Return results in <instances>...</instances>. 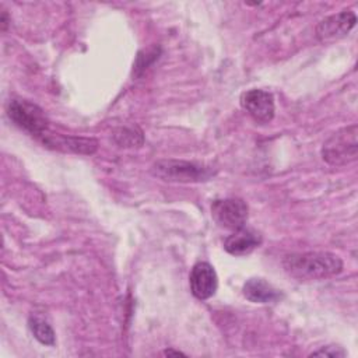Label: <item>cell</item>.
I'll return each mask as SVG.
<instances>
[{
    "mask_svg": "<svg viewBox=\"0 0 358 358\" xmlns=\"http://www.w3.org/2000/svg\"><path fill=\"white\" fill-rule=\"evenodd\" d=\"M282 266L291 277L301 281H312L341 273L343 260L331 252H302L287 255Z\"/></svg>",
    "mask_w": 358,
    "mask_h": 358,
    "instance_id": "6da1fadb",
    "label": "cell"
},
{
    "mask_svg": "<svg viewBox=\"0 0 358 358\" xmlns=\"http://www.w3.org/2000/svg\"><path fill=\"white\" fill-rule=\"evenodd\" d=\"M151 173L165 182L175 183H196L208 180L213 176V169L204 164L185 159H158L151 168Z\"/></svg>",
    "mask_w": 358,
    "mask_h": 358,
    "instance_id": "7a4b0ae2",
    "label": "cell"
},
{
    "mask_svg": "<svg viewBox=\"0 0 358 358\" xmlns=\"http://www.w3.org/2000/svg\"><path fill=\"white\" fill-rule=\"evenodd\" d=\"M358 157V126L350 124L333 133L322 147V158L333 166H344Z\"/></svg>",
    "mask_w": 358,
    "mask_h": 358,
    "instance_id": "3957f363",
    "label": "cell"
},
{
    "mask_svg": "<svg viewBox=\"0 0 358 358\" xmlns=\"http://www.w3.org/2000/svg\"><path fill=\"white\" fill-rule=\"evenodd\" d=\"M7 115L15 126L38 140L49 133V120L43 109L28 99L13 98L7 105Z\"/></svg>",
    "mask_w": 358,
    "mask_h": 358,
    "instance_id": "277c9868",
    "label": "cell"
},
{
    "mask_svg": "<svg viewBox=\"0 0 358 358\" xmlns=\"http://www.w3.org/2000/svg\"><path fill=\"white\" fill-rule=\"evenodd\" d=\"M211 215L220 227L235 231L245 225L248 220V206L238 197L214 200L211 204Z\"/></svg>",
    "mask_w": 358,
    "mask_h": 358,
    "instance_id": "5b68a950",
    "label": "cell"
},
{
    "mask_svg": "<svg viewBox=\"0 0 358 358\" xmlns=\"http://www.w3.org/2000/svg\"><path fill=\"white\" fill-rule=\"evenodd\" d=\"M241 106L257 123H268L274 117V96L264 90H249L241 95Z\"/></svg>",
    "mask_w": 358,
    "mask_h": 358,
    "instance_id": "8992f818",
    "label": "cell"
},
{
    "mask_svg": "<svg viewBox=\"0 0 358 358\" xmlns=\"http://www.w3.org/2000/svg\"><path fill=\"white\" fill-rule=\"evenodd\" d=\"M357 24V15L351 10H343L337 14L323 18L316 27V36L320 42L329 43L344 38Z\"/></svg>",
    "mask_w": 358,
    "mask_h": 358,
    "instance_id": "52a82bcc",
    "label": "cell"
},
{
    "mask_svg": "<svg viewBox=\"0 0 358 358\" xmlns=\"http://www.w3.org/2000/svg\"><path fill=\"white\" fill-rule=\"evenodd\" d=\"M189 285L197 299L211 298L218 288V277L214 267L207 262L196 263L189 275Z\"/></svg>",
    "mask_w": 358,
    "mask_h": 358,
    "instance_id": "ba28073f",
    "label": "cell"
},
{
    "mask_svg": "<svg viewBox=\"0 0 358 358\" xmlns=\"http://www.w3.org/2000/svg\"><path fill=\"white\" fill-rule=\"evenodd\" d=\"M43 145L62 150V151H71L77 154H94L98 148V141L95 138L88 137H74V136H64V134H53L46 133L41 140Z\"/></svg>",
    "mask_w": 358,
    "mask_h": 358,
    "instance_id": "9c48e42d",
    "label": "cell"
},
{
    "mask_svg": "<svg viewBox=\"0 0 358 358\" xmlns=\"http://www.w3.org/2000/svg\"><path fill=\"white\" fill-rule=\"evenodd\" d=\"M262 243V236L248 228L235 229L227 239L224 241V249L232 256H245L252 253Z\"/></svg>",
    "mask_w": 358,
    "mask_h": 358,
    "instance_id": "30bf717a",
    "label": "cell"
},
{
    "mask_svg": "<svg viewBox=\"0 0 358 358\" xmlns=\"http://www.w3.org/2000/svg\"><path fill=\"white\" fill-rule=\"evenodd\" d=\"M243 296L253 303H271L281 298L280 289L274 288L264 278H249L242 287Z\"/></svg>",
    "mask_w": 358,
    "mask_h": 358,
    "instance_id": "8fae6325",
    "label": "cell"
},
{
    "mask_svg": "<svg viewBox=\"0 0 358 358\" xmlns=\"http://www.w3.org/2000/svg\"><path fill=\"white\" fill-rule=\"evenodd\" d=\"M116 144L120 147H140L143 144V133L138 127L126 126L119 127L112 134Z\"/></svg>",
    "mask_w": 358,
    "mask_h": 358,
    "instance_id": "7c38bea8",
    "label": "cell"
},
{
    "mask_svg": "<svg viewBox=\"0 0 358 358\" xmlns=\"http://www.w3.org/2000/svg\"><path fill=\"white\" fill-rule=\"evenodd\" d=\"M28 323H29V329H31L34 337L41 344H45V345H53L55 344L56 336H55V331H53V329L49 323H46L45 320H42L36 316H31Z\"/></svg>",
    "mask_w": 358,
    "mask_h": 358,
    "instance_id": "4fadbf2b",
    "label": "cell"
},
{
    "mask_svg": "<svg viewBox=\"0 0 358 358\" xmlns=\"http://www.w3.org/2000/svg\"><path fill=\"white\" fill-rule=\"evenodd\" d=\"M310 357H329V358H344L347 357V351L338 345H326L317 351H313Z\"/></svg>",
    "mask_w": 358,
    "mask_h": 358,
    "instance_id": "5bb4252c",
    "label": "cell"
},
{
    "mask_svg": "<svg viewBox=\"0 0 358 358\" xmlns=\"http://www.w3.org/2000/svg\"><path fill=\"white\" fill-rule=\"evenodd\" d=\"M164 355H185L183 352H180V351H178V350H171V348H168V350H165L164 351Z\"/></svg>",
    "mask_w": 358,
    "mask_h": 358,
    "instance_id": "9a60e30c",
    "label": "cell"
}]
</instances>
